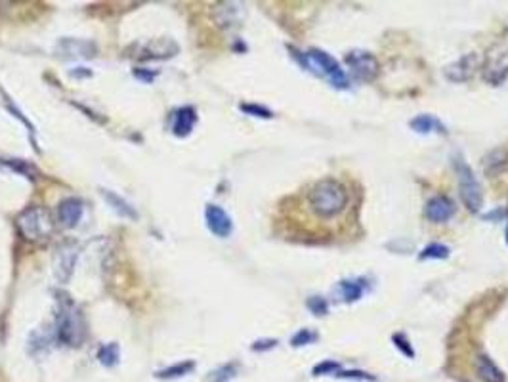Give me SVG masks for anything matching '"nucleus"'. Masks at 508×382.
<instances>
[{
	"mask_svg": "<svg viewBox=\"0 0 508 382\" xmlns=\"http://www.w3.org/2000/svg\"><path fill=\"white\" fill-rule=\"evenodd\" d=\"M505 237H507V245H508V224H507V230H505Z\"/></svg>",
	"mask_w": 508,
	"mask_h": 382,
	"instance_id": "obj_31",
	"label": "nucleus"
},
{
	"mask_svg": "<svg viewBox=\"0 0 508 382\" xmlns=\"http://www.w3.org/2000/svg\"><path fill=\"white\" fill-rule=\"evenodd\" d=\"M216 14H224L222 19H216L220 27H233L239 22V8H237V4H220V6H216Z\"/></svg>",
	"mask_w": 508,
	"mask_h": 382,
	"instance_id": "obj_19",
	"label": "nucleus"
},
{
	"mask_svg": "<svg viewBox=\"0 0 508 382\" xmlns=\"http://www.w3.org/2000/svg\"><path fill=\"white\" fill-rule=\"evenodd\" d=\"M119 346L111 342V344H104L100 350H97V360L102 365L105 367H113V365H117L119 363Z\"/></svg>",
	"mask_w": 508,
	"mask_h": 382,
	"instance_id": "obj_21",
	"label": "nucleus"
},
{
	"mask_svg": "<svg viewBox=\"0 0 508 382\" xmlns=\"http://www.w3.org/2000/svg\"><path fill=\"white\" fill-rule=\"evenodd\" d=\"M195 120H197V113H195L193 107H182V109H178L176 115H174V125H172L174 134L178 136V138L191 134V130L195 127Z\"/></svg>",
	"mask_w": 508,
	"mask_h": 382,
	"instance_id": "obj_13",
	"label": "nucleus"
},
{
	"mask_svg": "<svg viewBox=\"0 0 508 382\" xmlns=\"http://www.w3.org/2000/svg\"><path fill=\"white\" fill-rule=\"evenodd\" d=\"M337 292L344 302H356L363 296V285L359 281H340Z\"/></svg>",
	"mask_w": 508,
	"mask_h": 382,
	"instance_id": "obj_17",
	"label": "nucleus"
},
{
	"mask_svg": "<svg viewBox=\"0 0 508 382\" xmlns=\"http://www.w3.org/2000/svg\"><path fill=\"white\" fill-rule=\"evenodd\" d=\"M409 127H411L415 132H419V134L445 132L443 125H441L436 117H432V115H419V117H415V119H411V122H409Z\"/></svg>",
	"mask_w": 508,
	"mask_h": 382,
	"instance_id": "obj_16",
	"label": "nucleus"
},
{
	"mask_svg": "<svg viewBox=\"0 0 508 382\" xmlns=\"http://www.w3.org/2000/svg\"><path fill=\"white\" fill-rule=\"evenodd\" d=\"M315 340H317V333H315V331L302 329L291 338V344L296 346V348H300V346L312 344V342H315Z\"/></svg>",
	"mask_w": 508,
	"mask_h": 382,
	"instance_id": "obj_24",
	"label": "nucleus"
},
{
	"mask_svg": "<svg viewBox=\"0 0 508 382\" xmlns=\"http://www.w3.org/2000/svg\"><path fill=\"white\" fill-rule=\"evenodd\" d=\"M56 338L68 346H81L86 338V323H84L83 314L68 294L58 296Z\"/></svg>",
	"mask_w": 508,
	"mask_h": 382,
	"instance_id": "obj_1",
	"label": "nucleus"
},
{
	"mask_svg": "<svg viewBox=\"0 0 508 382\" xmlns=\"http://www.w3.org/2000/svg\"><path fill=\"white\" fill-rule=\"evenodd\" d=\"M15 225H17V232L22 235L25 241H42L46 239L50 232H52V222H50V216L45 209L40 207H31V209H25L17 216L15 220Z\"/></svg>",
	"mask_w": 508,
	"mask_h": 382,
	"instance_id": "obj_4",
	"label": "nucleus"
},
{
	"mask_svg": "<svg viewBox=\"0 0 508 382\" xmlns=\"http://www.w3.org/2000/svg\"><path fill=\"white\" fill-rule=\"evenodd\" d=\"M476 373H478V376L484 382H507L505 373L487 356H478V360H476Z\"/></svg>",
	"mask_w": 508,
	"mask_h": 382,
	"instance_id": "obj_14",
	"label": "nucleus"
},
{
	"mask_svg": "<svg viewBox=\"0 0 508 382\" xmlns=\"http://www.w3.org/2000/svg\"><path fill=\"white\" fill-rule=\"evenodd\" d=\"M77 260V248L71 245L58 248V255H56V278L61 283H68L71 276H73V268H75Z\"/></svg>",
	"mask_w": 508,
	"mask_h": 382,
	"instance_id": "obj_12",
	"label": "nucleus"
},
{
	"mask_svg": "<svg viewBox=\"0 0 508 382\" xmlns=\"http://www.w3.org/2000/svg\"><path fill=\"white\" fill-rule=\"evenodd\" d=\"M344 63L348 65L354 79H358L361 83H371L374 81L379 73H381V63L374 58L371 52L365 50H351L346 54Z\"/></svg>",
	"mask_w": 508,
	"mask_h": 382,
	"instance_id": "obj_7",
	"label": "nucleus"
},
{
	"mask_svg": "<svg viewBox=\"0 0 508 382\" xmlns=\"http://www.w3.org/2000/svg\"><path fill=\"white\" fill-rule=\"evenodd\" d=\"M241 111L248 113V115H253V117H260V119H271V117H273L269 109L254 104H243L241 105Z\"/></svg>",
	"mask_w": 508,
	"mask_h": 382,
	"instance_id": "obj_26",
	"label": "nucleus"
},
{
	"mask_svg": "<svg viewBox=\"0 0 508 382\" xmlns=\"http://www.w3.org/2000/svg\"><path fill=\"white\" fill-rule=\"evenodd\" d=\"M102 195H104L105 201L111 205L113 210H115L117 214H120V216H125V218H136L134 209H132V207H130L125 199H120L119 195H115L113 191H109V189H104Z\"/></svg>",
	"mask_w": 508,
	"mask_h": 382,
	"instance_id": "obj_18",
	"label": "nucleus"
},
{
	"mask_svg": "<svg viewBox=\"0 0 508 382\" xmlns=\"http://www.w3.org/2000/svg\"><path fill=\"white\" fill-rule=\"evenodd\" d=\"M337 376L342 379H361V381H374V376L367 375L363 371H338Z\"/></svg>",
	"mask_w": 508,
	"mask_h": 382,
	"instance_id": "obj_29",
	"label": "nucleus"
},
{
	"mask_svg": "<svg viewBox=\"0 0 508 382\" xmlns=\"http://www.w3.org/2000/svg\"><path fill=\"white\" fill-rule=\"evenodd\" d=\"M482 79L491 86H499L508 79V48L507 46H493L486 54V60L482 63Z\"/></svg>",
	"mask_w": 508,
	"mask_h": 382,
	"instance_id": "obj_6",
	"label": "nucleus"
},
{
	"mask_svg": "<svg viewBox=\"0 0 508 382\" xmlns=\"http://www.w3.org/2000/svg\"><path fill=\"white\" fill-rule=\"evenodd\" d=\"M338 371H340V365H338L337 361H322V363H317L314 367V375H335Z\"/></svg>",
	"mask_w": 508,
	"mask_h": 382,
	"instance_id": "obj_27",
	"label": "nucleus"
},
{
	"mask_svg": "<svg viewBox=\"0 0 508 382\" xmlns=\"http://www.w3.org/2000/svg\"><path fill=\"white\" fill-rule=\"evenodd\" d=\"M508 166V151L507 150H495L487 153L484 157V170L487 176H497L501 174Z\"/></svg>",
	"mask_w": 508,
	"mask_h": 382,
	"instance_id": "obj_15",
	"label": "nucleus"
},
{
	"mask_svg": "<svg viewBox=\"0 0 508 382\" xmlns=\"http://www.w3.org/2000/svg\"><path fill=\"white\" fill-rule=\"evenodd\" d=\"M277 344V340L273 338H266V340H256L253 344V350L254 352H262V350H269V348H273Z\"/></svg>",
	"mask_w": 508,
	"mask_h": 382,
	"instance_id": "obj_30",
	"label": "nucleus"
},
{
	"mask_svg": "<svg viewBox=\"0 0 508 382\" xmlns=\"http://www.w3.org/2000/svg\"><path fill=\"white\" fill-rule=\"evenodd\" d=\"M455 173L457 178H459V191H461L464 207L470 212H478L484 205V193H482L476 176H474V170L468 166V163H464L463 159H455Z\"/></svg>",
	"mask_w": 508,
	"mask_h": 382,
	"instance_id": "obj_5",
	"label": "nucleus"
},
{
	"mask_svg": "<svg viewBox=\"0 0 508 382\" xmlns=\"http://www.w3.org/2000/svg\"><path fill=\"white\" fill-rule=\"evenodd\" d=\"M449 256V248L445 245H441V243H432V245H428V247L422 248V253H420V260H443V258H447Z\"/></svg>",
	"mask_w": 508,
	"mask_h": 382,
	"instance_id": "obj_22",
	"label": "nucleus"
},
{
	"mask_svg": "<svg viewBox=\"0 0 508 382\" xmlns=\"http://www.w3.org/2000/svg\"><path fill=\"white\" fill-rule=\"evenodd\" d=\"M205 220H207V228H209L210 232L214 233L216 237H230L232 235V230H233V222L230 214L225 212L222 207H218V205H209L207 209H205Z\"/></svg>",
	"mask_w": 508,
	"mask_h": 382,
	"instance_id": "obj_8",
	"label": "nucleus"
},
{
	"mask_svg": "<svg viewBox=\"0 0 508 382\" xmlns=\"http://www.w3.org/2000/svg\"><path fill=\"white\" fill-rule=\"evenodd\" d=\"M84 205L77 197H69L58 205V220L63 228H75L83 218Z\"/></svg>",
	"mask_w": 508,
	"mask_h": 382,
	"instance_id": "obj_11",
	"label": "nucleus"
},
{
	"mask_svg": "<svg viewBox=\"0 0 508 382\" xmlns=\"http://www.w3.org/2000/svg\"><path fill=\"white\" fill-rule=\"evenodd\" d=\"M392 340H394V344H396L397 350H399V352H402V353H405L407 358H413V356H415V352H413L411 344L407 342V338H405V335H399V333H397V335H394V337H392Z\"/></svg>",
	"mask_w": 508,
	"mask_h": 382,
	"instance_id": "obj_28",
	"label": "nucleus"
},
{
	"mask_svg": "<svg viewBox=\"0 0 508 382\" xmlns=\"http://www.w3.org/2000/svg\"><path fill=\"white\" fill-rule=\"evenodd\" d=\"M235 375H237V367L233 363H228V365L214 369L209 375V379H207V382H228L232 381Z\"/></svg>",
	"mask_w": 508,
	"mask_h": 382,
	"instance_id": "obj_23",
	"label": "nucleus"
},
{
	"mask_svg": "<svg viewBox=\"0 0 508 382\" xmlns=\"http://www.w3.org/2000/svg\"><path fill=\"white\" fill-rule=\"evenodd\" d=\"M296 60L308 69L312 71L315 75L325 77L335 88H348L350 83H348V77L340 69V63H338L331 54L322 52V50H308L306 54L294 52Z\"/></svg>",
	"mask_w": 508,
	"mask_h": 382,
	"instance_id": "obj_3",
	"label": "nucleus"
},
{
	"mask_svg": "<svg viewBox=\"0 0 508 382\" xmlns=\"http://www.w3.org/2000/svg\"><path fill=\"white\" fill-rule=\"evenodd\" d=\"M193 369H195L193 361H184V363H176V365H172V367L157 371V379H180V376L189 375Z\"/></svg>",
	"mask_w": 508,
	"mask_h": 382,
	"instance_id": "obj_20",
	"label": "nucleus"
},
{
	"mask_svg": "<svg viewBox=\"0 0 508 382\" xmlns=\"http://www.w3.org/2000/svg\"><path fill=\"white\" fill-rule=\"evenodd\" d=\"M478 65V56L476 54H466L464 58L457 60L455 63H451L449 67H445V77L449 81H453V83H464L476 73Z\"/></svg>",
	"mask_w": 508,
	"mask_h": 382,
	"instance_id": "obj_10",
	"label": "nucleus"
},
{
	"mask_svg": "<svg viewBox=\"0 0 508 382\" xmlns=\"http://www.w3.org/2000/svg\"><path fill=\"white\" fill-rule=\"evenodd\" d=\"M455 202L451 201L449 197L436 195V197H432L430 201L426 202L424 216L434 224H443V222H447V220L455 216Z\"/></svg>",
	"mask_w": 508,
	"mask_h": 382,
	"instance_id": "obj_9",
	"label": "nucleus"
},
{
	"mask_svg": "<svg viewBox=\"0 0 508 382\" xmlns=\"http://www.w3.org/2000/svg\"><path fill=\"white\" fill-rule=\"evenodd\" d=\"M310 207L319 218H333L340 214L348 205V191L342 184L333 178H325L315 184L308 195Z\"/></svg>",
	"mask_w": 508,
	"mask_h": 382,
	"instance_id": "obj_2",
	"label": "nucleus"
},
{
	"mask_svg": "<svg viewBox=\"0 0 508 382\" xmlns=\"http://www.w3.org/2000/svg\"><path fill=\"white\" fill-rule=\"evenodd\" d=\"M306 306L310 308V312H312L314 315H317V317L325 315L327 314V310H329V306H327V300L322 299V296H312V299H308Z\"/></svg>",
	"mask_w": 508,
	"mask_h": 382,
	"instance_id": "obj_25",
	"label": "nucleus"
}]
</instances>
